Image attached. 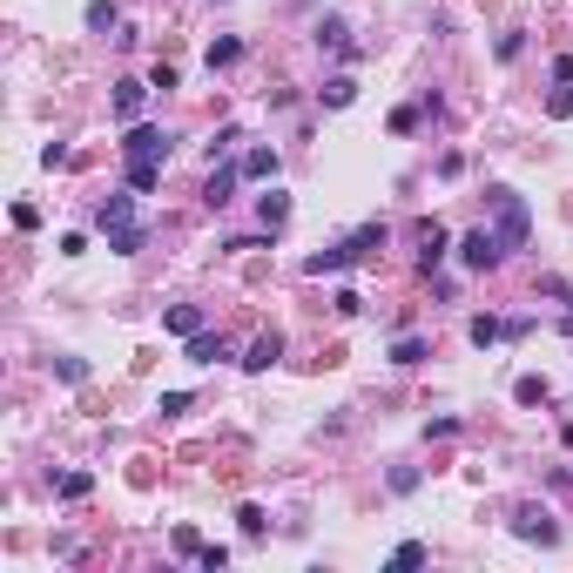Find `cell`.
<instances>
[{
    "instance_id": "30bf717a",
    "label": "cell",
    "mask_w": 573,
    "mask_h": 573,
    "mask_svg": "<svg viewBox=\"0 0 573 573\" xmlns=\"http://www.w3.org/2000/svg\"><path fill=\"white\" fill-rule=\"evenodd\" d=\"M95 223H102V237H108V229H121V223H136V189H129V196H108L102 210H95Z\"/></svg>"
},
{
    "instance_id": "484cf974",
    "label": "cell",
    "mask_w": 573,
    "mask_h": 573,
    "mask_svg": "<svg viewBox=\"0 0 573 573\" xmlns=\"http://www.w3.org/2000/svg\"><path fill=\"white\" fill-rule=\"evenodd\" d=\"M540 297H553V303H567V317H573V284H560V277H540Z\"/></svg>"
},
{
    "instance_id": "f546056e",
    "label": "cell",
    "mask_w": 573,
    "mask_h": 573,
    "mask_svg": "<svg viewBox=\"0 0 573 573\" xmlns=\"http://www.w3.org/2000/svg\"><path fill=\"white\" fill-rule=\"evenodd\" d=\"M546 115L567 121V115H573V88H553V95H546Z\"/></svg>"
},
{
    "instance_id": "52a82bcc",
    "label": "cell",
    "mask_w": 573,
    "mask_h": 573,
    "mask_svg": "<svg viewBox=\"0 0 573 573\" xmlns=\"http://www.w3.org/2000/svg\"><path fill=\"white\" fill-rule=\"evenodd\" d=\"M277 358H284V331H263V337H250V351H243V371H270Z\"/></svg>"
},
{
    "instance_id": "e0dca14e",
    "label": "cell",
    "mask_w": 573,
    "mask_h": 573,
    "mask_svg": "<svg viewBox=\"0 0 573 573\" xmlns=\"http://www.w3.org/2000/svg\"><path fill=\"white\" fill-rule=\"evenodd\" d=\"M203 61H210V75H216V68H237V61H243V41H237V34H223V41H210V54H203Z\"/></svg>"
},
{
    "instance_id": "7a4b0ae2",
    "label": "cell",
    "mask_w": 573,
    "mask_h": 573,
    "mask_svg": "<svg viewBox=\"0 0 573 573\" xmlns=\"http://www.w3.org/2000/svg\"><path fill=\"white\" fill-rule=\"evenodd\" d=\"M121 155H129V162H169V129H155V121H136V129L121 136Z\"/></svg>"
},
{
    "instance_id": "8992f818",
    "label": "cell",
    "mask_w": 573,
    "mask_h": 573,
    "mask_svg": "<svg viewBox=\"0 0 573 573\" xmlns=\"http://www.w3.org/2000/svg\"><path fill=\"white\" fill-rule=\"evenodd\" d=\"M182 358H189V364H223L229 358V337L223 331H196V337H182Z\"/></svg>"
},
{
    "instance_id": "7c38bea8",
    "label": "cell",
    "mask_w": 573,
    "mask_h": 573,
    "mask_svg": "<svg viewBox=\"0 0 573 573\" xmlns=\"http://www.w3.org/2000/svg\"><path fill=\"white\" fill-rule=\"evenodd\" d=\"M243 176H250V182H277V149H243Z\"/></svg>"
},
{
    "instance_id": "d4e9b609",
    "label": "cell",
    "mask_w": 573,
    "mask_h": 573,
    "mask_svg": "<svg viewBox=\"0 0 573 573\" xmlns=\"http://www.w3.org/2000/svg\"><path fill=\"white\" fill-rule=\"evenodd\" d=\"M513 398H519V405H546V378H519Z\"/></svg>"
},
{
    "instance_id": "f1b7e54d",
    "label": "cell",
    "mask_w": 573,
    "mask_h": 573,
    "mask_svg": "<svg viewBox=\"0 0 573 573\" xmlns=\"http://www.w3.org/2000/svg\"><path fill=\"white\" fill-rule=\"evenodd\" d=\"M196 567H203V573H223V567H229V546H203Z\"/></svg>"
},
{
    "instance_id": "d6a6232c",
    "label": "cell",
    "mask_w": 573,
    "mask_h": 573,
    "mask_svg": "<svg viewBox=\"0 0 573 573\" xmlns=\"http://www.w3.org/2000/svg\"><path fill=\"white\" fill-rule=\"evenodd\" d=\"M553 81H573V54H560V61H553Z\"/></svg>"
},
{
    "instance_id": "d6986e66",
    "label": "cell",
    "mask_w": 573,
    "mask_h": 573,
    "mask_svg": "<svg viewBox=\"0 0 573 573\" xmlns=\"http://www.w3.org/2000/svg\"><path fill=\"white\" fill-rule=\"evenodd\" d=\"M425 358H432V345H425V337H398V345H392V364H405V371H411V364H425Z\"/></svg>"
},
{
    "instance_id": "4dcf8cb0",
    "label": "cell",
    "mask_w": 573,
    "mask_h": 573,
    "mask_svg": "<svg viewBox=\"0 0 573 573\" xmlns=\"http://www.w3.org/2000/svg\"><path fill=\"white\" fill-rule=\"evenodd\" d=\"M176 553H182V560H196V553H203V540H196V527H176Z\"/></svg>"
},
{
    "instance_id": "2e32d148",
    "label": "cell",
    "mask_w": 573,
    "mask_h": 573,
    "mask_svg": "<svg viewBox=\"0 0 573 573\" xmlns=\"http://www.w3.org/2000/svg\"><path fill=\"white\" fill-rule=\"evenodd\" d=\"M317 47H337V54H351V28H345L337 14H324V21H317Z\"/></svg>"
},
{
    "instance_id": "7402d4cb",
    "label": "cell",
    "mask_w": 573,
    "mask_h": 573,
    "mask_svg": "<svg viewBox=\"0 0 573 573\" xmlns=\"http://www.w3.org/2000/svg\"><path fill=\"white\" fill-rule=\"evenodd\" d=\"M155 182H162V162H129V189H136V196H149Z\"/></svg>"
},
{
    "instance_id": "ac0fdd59",
    "label": "cell",
    "mask_w": 573,
    "mask_h": 573,
    "mask_svg": "<svg viewBox=\"0 0 573 573\" xmlns=\"http://www.w3.org/2000/svg\"><path fill=\"white\" fill-rule=\"evenodd\" d=\"M257 216H263V229H284V216H290V196H284V189L257 196Z\"/></svg>"
},
{
    "instance_id": "ba28073f",
    "label": "cell",
    "mask_w": 573,
    "mask_h": 573,
    "mask_svg": "<svg viewBox=\"0 0 573 573\" xmlns=\"http://www.w3.org/2000/svg\"><path fill=\"white\" fill-rule=\"evenodd\" d=\"M411 237H419V263H425V270H438V263H445V229L425 216V223H411Z\"/></svg>"
},
{
    "instance_id": "277c9868",
    "label": "cell",
    "mask_w": 573,
    "mask_h": 573,
    "mask_svg": "<svg viewBox=\"0 0 573 573\" xmlns=\"http://www.w3.org/2000/svg\"><path fill=\"white\" fill-rule=\"evenodd\" d=\"M499 257H506V250H499L493 229H466V237H459V263H466V270H499Z\"/></svg>"
},
{
    "instance_id": "cb8c5ba5",
    "label": "cell",
    "mask_w": 573,
    "mask_h": 573,
    "mask_svg": "<svg viewBox=\"0 0 573 573\" xmlns=\"http://www.w3.org/2000/svg\"><path fill=\"white\" fill-rule=\"evenodd\" d=\"M54 493H61V499H88V493H95V479H88V472H61Z\"/></svg>"
},
{
    "instance_id": "ffe728a7",
    "label": "cell",
    "mask_w": 573,
    "mask_h": 573,
    "mask_svg": "<svg viewBox=\"0 0 573 573\" xmlns=\"http://www.w3.org/2000/svg\"><path fill=\"white\" fill-rule=\"evenodd\" d=\"M411 567H425V540H405V546H392V560H385V573H411Z\"/></svg>"
},
{
    "instance_id": "83f0119b",
    "label": "cell",
    "mask_w": 573,
    "mask_h": 573,
    "mask_svg": "<svg viewBox=\"0 0 573 573\" xmlns=\"http://www.w3.org/2000/svg\"><path fill=\"white\" fill-rule=\"evenodd\" d=\"M54 378H68V385H88V364H81V358H54Z\"/></svg>"
},
{
    "instance_id": "1f68e13d",
    "label": "cell",
    "mask_w": 573,
    "mask_h": 573,
    "mask_svg": "<svg viewBox=\"0 0 573 573\" xmlns=\"http://www.w3.org/2000/svg\"><path fill=\"white\" fill-rule=\"evenodd\" d=\"M331 303H337V317H358V311H364V297H358V290H351V284H345V290H337V297H331Z\"/></svg>"
},
{
    "instance_id": "5b68a950",
    "label": "cell",
    "mask_w": 573,
    "mask_h": 573,
    "mask_svg": "<svg viewBox=\"0 0 573 573\" xmlns=\"http://www.w3.org/2000/svg\"><path fill=\"white\" fill-rule=\"evenodd\" d=\"M149 88H155V81H136V75L115 81V121H121V129H136V121H142V108H149Z\"/></svg>"
},
{
    "instance_id": "836d02e7",
    "label": "cell",
    "mask_w": 573,
    "mask_h": 573,
    "mask_svg": "<svg viewBox=\"0 0 573 573\" xmlns=\"http://www.w3.org/2000/svg\"><path fill=\"white\" fill-rule=\"evenodd\" d=\"M560 445H567V453H573V419H567V425H560Z\"/></svg>"
},
{
    "instance_id": "44dd1931",
    "label": "cell",
    "mask_w": 573,
    "mask_h": 573,
    "mask_svg": "<svg viewBox=\"0 0 573 573\" xmlns=\"http://www.w3.org/2000/svg\"><path fill=\"white\" fill-rule=\"evenodd\" d=\"M466 337H472V345H499V337H506V324H499V317H472V324H466Z\"/></svg>"
},
{
    "instance_id": "4316f807",
    "label": "cell",
    "mask_w": 573,
    "mask_h": 573,
    "mask_svg": "<svg viewBox=\"0 0 573 573\" xmlns=\"http://www.w3.org/2000/svg\"><path fill=\"white\" fill-rule=\"evenodd\" d=\"M419 115H425V102H411V108H398V115H392V136H411V129H419Z\"/></svg>"
},
{
    "instance_id": "9a60e30c",
    "label": "cell",
    "mask_w": 573,
    "mask_h": 573,
    "mask_svg": "<svg viewBox=\"0 0 573 573\" xmlns=\"http://www.w3.org/2000/svg\"><path fill=\"white\" fill-rule=\"evenodd\" d=\"M142 243H149V229H142V223H121V229H108V250H115V257H136Z\"/></svg>"
},
{
    "instance_id": "6da1fadb",
    "label": "cell",
    "mask_w": 573,
    "mask_h": 573,
    "mask_svg": "<svg viewBox=\"0 0 573 573\" xmlns=\"http://www.w3.org/2000/svg\"><path fill=\"white\" fill-rule=\"evenodd\" d=\"M493 237H499V250L513 257V250H527V229H533V216H527V203L513 196V189H493Z\"/></svg>"
},
{
    "instance_id": "9c48e42d",
    "label": "cell",
    "mask_w": 573,
    "mask_h": 573,
    "mask_svg": "<svg viewBox=\"0 0 573 573\" xmlns=\"http://www.w3.org/2000/svg\"><path fill=\"white\" fill-rule=\"evenodd\" d=\"M237 182H243V169H237V162L210 169V189H203V203H210V210H223V203H237Z\"/></svg>"
},
{
    "instance_id": "3957f363",
    "label": "cell",
    "mask_w": 573,
    "mask_h": 573,
    "mask_svg": "<svg viewBox=\"0 0 573 573\" xmlns=\"http://www.w3.org/2000/svg\"><path fill=\"white\" fill-rule=\"evenodd\" d=\"M513 533H519L527 546H560V519L546 513V506H519V513H513Z\"/></svg>"
},
{
    "instance_id": "5bb4252c",
    "label": "cell",
    "mask_w": 573,
    "mask_h": 573,
    "mask_svg": "<svg viewBox=\"0 0 573 573\" xmlns=\"http://www.w3.org/2000/svg\"><path fill=\"white\" fill-rule=\"evenodd\" d=\"M88 34H121V7L115 0H88Z\"/></svg>"
},
{
    "instance_id": "603a6c76",
    "label": "cell",
    "mask_w": 573,
    "mask_h": 573,
    "mask_svg": "<svg viewBox=\"0 0 573 573\" xmlns=\"http://www.w3.org/2000/svg\"><path fill=\"white\" fill-rule=\"evenodd\" d=\"M237 527L250 533V540H257V533L270 527V519H263V506H257V499H243V506H237Z\"/></svg>"
},
{
    "instance_id": "4fadbf2b",
    "label": "cell",
    "mask_w": 573,
    "mask_h": 573,
    "mask_svg": "<svg viewBox=\"0 0 573 573\" xmlns=\"http://www.w3.org/2000/svg\"><path fill=\"white\" fill-rule=\"evenodd\" d=\"M317 102H324V108H351V102H358V81H351V75H331L324 88H317Z\"/></svg>"
},
{
    "instance_id": "8fae6325",
    "label": "cell",
    "mask_w": 573,
    "mask_h": 573,
    "mask_svg": "<svg viewBox=\"0 0 573 573\" xmlns=\"http://www.w3.org/2000/svg\"><path fill=\"white\" fill-rule=\"evenodd\" d=\"M162 324H169L176 337H196V331H203V303H169Z\"/></svg>"
}]
</instances>
